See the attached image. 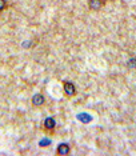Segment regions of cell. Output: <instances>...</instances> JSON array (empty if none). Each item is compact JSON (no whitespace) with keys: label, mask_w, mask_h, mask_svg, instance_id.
Wrapping results in <instances>:
<instances>
[{"label":"cell","mask_w":136,"mask_h":156,"mask_svg":"<svg viewBox=\"0 0 136 156\" xmlns=\"http://www.w3.org/2000/svg\"><path fill=\"white\" fill-rule=\"evenodd\" d=\"M63 88H64V94H66L67 96H70V98L73 96V95L76 94V88H75L73 83H71V81H64Z\"/></svg>","instance_id":"6da1fadb"},{"label":"cell","mask_w":136,"mask_h":156,"mask_svg":"<svg viewBox=\"0 0 136 156\" xmlns=\"http://www.w3.org/2000/svg\"><path fill=\"white\" fill-rule=\"evenodd\" d=\"M104 2L103 0H88V7L92 11H99L100 8H103Z\"/></svg>","instance_id":"7a4b0ae2"},{"label":"cell","mask_w":136,"mask_h":156,"mask_svg":"<svg viewBox=\"0 0 136 156\" xmlns=\"http://www.w3.org/2000/svg\"><path fill=\"white\" fill-rule=\"evenodd\" d=\"M56 127V122L53 118H47L44 120V129L47 131V132H52L53 129H55Z\"/></svg>","instance_id":"3957f363"},{"label":"cell","mask_w":136,"mask_h":156,"mask_svg":"<svg viewBox=\"0 0 136 156\" xmlns=\"http://www.w3.org/2000/svg\"><path fill=\"white\" fill-rule=\"evenodd\" d=\"M70 151H71L70 144L62 143V144H59V145H58V151H56V154L60 155V156H66V155L70 154Z\"/></svg>","instance_id":"277c9868"},{"label":"cell","mask_w":136,"mask_h":156,"mask_svg":"<svg viewBox=\"0 0 136 156\" xmlns=\"http://www.w3.org/2000/svg\"><path fill=\"white\" fill-rule=\"evenodd\" d=\"M32 104L35 105V107H41L43 104H44V96H43L41 94H36L32 96Z\"/></svg>","instance_id":"5b68a950"},{"label":"cell","mask_w":136,"mask_h":156,"mask_svg":"<svg viewBox=\"0 0 136 156\" xmlns=\"http://www.w3.org/2000/svg\"><path fill=\"white\" fill-rule=\"evenodd\" d=\"M76 119L79 120V122L84 123V124H87V123H89V122H92V116L89 115V113H87V112H80V113H77Z\"/></svg>","instance_id":"8992f818"},{"label":"cell","mask_w":136,"mask_h":156,"mask_svg":"<svg viewBox=\"0 0 136 156\" xmlns=\"http://www.w3.org/2000/svg\"><path fill=\"white\" fill-rule=\"evenodd\" d=\"M128 67H130V68H135L136 67V58H131L128 60Z\"/></svg>","instance_id":"52a82bcc"},{"label":"cell","mask_w":136,"mask_h":156,"mask_svg":"<svg viewBox=\"0 0 136 156\" xmlns=\"http://www.w3.org/2000/svg\"><path fill=\"white\" fill-rule=\"evenodd\" d=\"M7 8V2L5 0H0V12H3Z\"/></svg>","instance_id":"ba28073f"},{"label":"cell","mask_w":136,"mask_h":156,"mask_svg":"<svg viewBox=\"0 0 136 156\" xmlns=\"http://www.w3.org/2000/svg\"><path fill=\"white\" fill-rule=\"evenodd\" d=\"M51 143V140H43L41 143H40V145H44V144H49Z\"/></svg>","instance_id":"9c48e42d"}]
</instances>
